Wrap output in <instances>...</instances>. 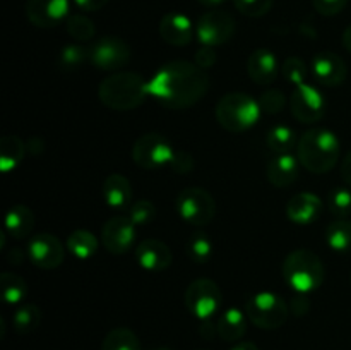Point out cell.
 Here are the masks:
<instances>
[{"label":"cell","mask_w":351,"mask_h":350,"mask_svg":"<svg viewBox=\"0 0 351 350\" xmlns=\"http://www.w3.org/2000/svg\"><path fill=\"white\" fill-rule=\"evenodd\" d=\"M209 78L204 69L189 60H171L161 65L147 81L149 96L167 108H189L204 98Z\"/></svg>","instance_id":"6da1fadb"},{"label":"cell","mask_w":351,"mask_h":350,"mask_svg":"<svg viewBox=\"0 0 351 350\" xmlns=\"http://www.w3.org/2000/svg\"><path fill=\"white\" fill-rule=\"evenodd\" d=\"M297 158L311 174H328L336 167L341 154V143L329 129H311L302 134L297 144Z\"/></svg>","instance_id":"7a4b0ae2"},{"label":"cell","mask_w":351,"mask_h":350,"mask_svg":"<svg viewBox=\"0 0 351 350\" xmlns=\"http://www.w3.org/2000/svg\"><path fill=\"white\" fill-rule=\"evenodd\" d=\"M98 96L106 108L127 112L139 108L149 91L147 81L137 72H115L99 82Z\"/></svg>","instance_id":"3957f363"},{"label":"cell","mask_w":351,"mask_h":350,"mask_svg":"<svg viewBox=\"0 0 351 350\" xmlns=\"http://www.w3.org/2000/svg\"><path fill=\"white\" fill-rule=\"evenodd\" d=\"M283 278L297 294H312L321 288L326 270L321 257L308 249H297L283 261Z\"/></svg>","instance_id":"277c9868"},{"label":"cell","mask_w":351,"mask_h":350,"mask_svg":"<svg viewBox=\"0 0 351 350\" xmlns=\"http://www.w3.org/2000/svg\"><path fill=\"white\" fill-rule=\"evenodd\" d=\"M261 110L259 100L245 93H226L216 105V120L225 130L233 134L245 132L252 129L259 120Z\"/></svg>","instance_id":"5b68a950"},{"label":"cell","mask_w":351,"mask_h":350,"mask_svg":"<svg viewBox=\"0 0 351 350\" xmlns=\"http://www.w3.org/2000/svg\"><path fill=\"white\" fill-rule=\"evenodd\" d=\"M245 314L252 325L263 329H278L287 323L290 307L274 292H256L245 301Z\"/></svg>","instance_id":"8992f818"},{"label":"cell","mask_w":351,"mask_h":350,"mask_svg":"<svg viewBox=\"0 0 351 350\" xmlns=\"http://www.w3.org/2000/svg\"><path fill=\"white\" fill-rule=\"evenodd\" d=\"M177 213L189 225L206 226L216 215L215 198L202 187H187L177 196Z\"/></svg>","instance_id":"52a82bcc"},{"label":"cell","mask_w":351,"mask_h":350,"mask_svg":"<svg viewBox=\"0 0 351 350\" xmlns=\"http://www.w3.org/2000/svg\"><path fill=\"white\" fill-rule=\"evenodd\" d=\"M221 288L211 278H197L185 290V305L194 318L211 319L221 307Z\"/></svg>","instance_id":"ba28073f"},{"label":"cell","mask_w":351,"mask_h":350,"mask_svg":"<svg viewBox=\"0 0 351 350\" xmlns=\"http://www.w3.org/2000/svg\"><path fill=\"white\" fill-rule=\"evenodd\" d=\"M173 153L170 141L158 132L143 134L132 146L134 163L144 170H156L170 165Z\"/></svg>","instance_id":"9c48e42d"},{"label":"cell","mask_w":351,"mask_h":350,"mask_svg":"<svg viewBox=\"0 0 351 350\" xmlns=\"http://www.w3.org/2000/svg\"><path fill=\"white\" fill-rule=\"evenodd\" d=\"M237 30L235 19L226 10L213 9L202 14L195 24V36L204 47H219L228 43Z\"/></svg>","instance_id":"30bf717a"},{"label":"cell","mask_w":351,"mask_h":350,"mask_svg":"<svg viewBox=\"0 0 351 350\" xmlns=\"http://www.w3.org/2000/svg\"><path fill=\"white\" fill-rule=\"evenodd\" d=\"M89 62L99 71H120L130 60V47L119 36H101L89 47Z\"/></svg>","instance_id":"8fae6325"},{"label":"cell","mask_w":351,"mask_h":350,"mask_svg":"<svg viewBox=\"0 0 351 350\" xmlns=\"http://www.w3.org/2000/svg\"><path fill=\"white\" fill-rule=\"evenodd\" d=\"M291 113L302 124H315L324 117L326 98L315 86L304 82L297 86L288 98Z\"/></svg>","instance_id":"7c38bea8"},{"label":"cell","mask_w":351,"mask_h":350,"mask_svg":"<svg viewBox=\"0 0 351 350\" xmlns=\"http://www.w3.org/2000/svg\"><path fill=\"white\" fill-rule=\"evenodd\" d=\"M27 257L31 263L41 270H55L65 259V247L53 233H34L26 247Z\"/></svg>","instance_id":"4fadbf2b"},{"label":"cell","mask_w":351,"mask_h":350,"mask_svg":"<svg viewBox=\"0 0 351 350\" xmlns=\"http://www.w3.org/2000/svg\"><path fill=\"white\" fill-rule=\"evenodd\" d=\"M136 223L130 220L129 215H119L110 218L101 229V244L108 253L120 256L130 250L136 242Z\"/></svg>","instance_id":"5bb4252c"},{"label":"cell","mask_w":351,"mask_h":350,"mask_svg":"<svg viewBox=\"0 0 351 350\" xmlns=\"http://www.w3.org/2000/svg\"><path fill=\"white\" fill-rule=\"evenodd\" d=\"M26 17L36 27H55L71 16V0H27Z\"/></svg>","instance_id":"9a60e30c"},{"label":"cell","mask_w":351,"mask_h":350,"mask_svg":"<svg viewBox=\"0 0 351 350\" xmlns=\"http://www.w3.org/2000/svg\"><path fill=\"white\" fill-rule=\"evenodd\" d=\"M312 74L319 84L335 88V86L345 82L348 69H346L345 60L339 55L332 54V51H319L312 58Z\"/></svg>","instance_id":"2e32d148"},{"label":"cell","mask_w":351,"mask_h":350,"mask_svg":"<svg viewBox=\"0 0 351 350\" xmlns=\"http://www.w3.org/2000/svg\"><path fill=\"white\" fill-rule=\"evenodd\" d=\"M136 261L143 270L160 273L171 266L173 254H171L170 247L161 240L147 239L136 247Z\"/></svg>","instance_id":"e0dca14e"},{"label":"cell","mask_w":351,"mask_h":350,"mask_svg":"<svg viewBox=\"0 0 351 350\" xmlns=\"http://www.w3.org/2000/svg\"><path fill=\"white\" fill-rule=\"evenodd\" d=\"M195 34L192 21L182 12H168L160 21V36L171 47H187Z\"/></svg>","instance_id":"ac0fdd59"},{"label":"cell","mask_w":351,"mask_h":350,"mask_svg":"<svg viewBox=\"0 0 351 350\" xmlns=\"http://www.w3.org/2000/svg\"><path fill=\"white\" fill-rule=\"evenodd\" d=\"M324 202L314 192H298L288 201L287 216L297 225H311L321 218Z\"/></svg>","instance_id":"d6986e66"},{"label":"cell","mask_w":351,"mask_h":350,"mask_svg":"<svg viewBox=\"0 0 351 350\" xmlns=\"http://www.w3.org/2000/svg\"><path fill=\"white\" fill-rule=\"evenodd\" d=\"M247 72L256 84L269 86L276 81L280 72L276 55L267 48H257L247 58Z\"/></svg>","instance_id":"ffe728a7"},{"label":"cell","mask_w":351,"mask_h":350,"mask_svg":"<svg viewBox=\"0 0 351 350\" xmlns=\"http://www.w3.org/2000/svg\"><path fill=\"white\" fill-rule=\"evenodd\" d=\"M300 161L297 156L291 153L278 154L276 158L267 163L266 174L271 184L278 189H285L297 182L298 175H300Z\"/></svg>","instance_id":"44dd1931"},{"label":"cell","mask_w":351,"mask_h":350,"mask_svg":"<svg viewBox=\"0 0 351 350\" xmlns=\"http://www.w3.org/2000/svg\"><path fill=\"white\" fill-rule=\"evenodd\" d=\"M103 198L113 209H125L132 202V185L122 174H110L103 182Z\"/></svg>","instance_id":"7402d4cb"},{"label":"cell","mask_w":351,"mask_h":350,"mask_svg":"<svg viewBox=\"0 0 351 350\" xmlns=\"http://www.w3.org/2000/svg\"><path fill=\"white\" fill-rule=\"evenodd\" d=\"M34 213L26 205H14L5 215V233L17 240L29 237L34 230Z\"/></svg>","instance_id":"603a6c76"},{"label":"cell","mask_w":351,"mask_h":350,"mask_svg":"<svg viewBox=\"0 0 351 350\" xmlns=\"http://www.w3.org/2000/svg\"><path fill=\"white\" fill-rule=\"evenodd\" d=\"M247 314L237 307H230L219 314L216 326H218V336L225 342L237 343L247 331Z\"/></svg>","instance_id":"cb8c5ba5"},{"label":"cell","mask_w":351,"mask_h":350,"mask_svg":"<svg viewBox=\"0 0 351 350\" xmlns=\"http://www.w3.org/2000/svg\"><path fill=\"white\" fill-rule=\"evenodd\" d=\"M27 146L21 141V137L9 134L0 139V170L3 174H9L17 165L23 161L24 154H26Z\"/></svg>","instance_id":"d4e9b609"},{"label":"cell","mask_w":351,"mask_h":350,"mask_svg":"<svg viewBox=\"0 0 351 350\" xmlns=\"http://www.w3.org/2000/svg\"><path fill=\"white\" fill-rule=\"evenodd\" d=\"M98 239L93 232L86 229H77L67 237V246L69 253L77 259H91L96 253H98Z\"/></svg>","instance_id":"484cf974"},{"label":"cell","mask_w":351,"mask_h":350,"mask_svg":"<svg viewBox=\"0 0 351 350\" xmlns=\"http://www.w3.org/2000/svg\"><path fill=\"white\" fill-rule=\"evenodd\" d=\"M326 242L336 253L351 250V222L346 218H336L326 229Z\"/></svg>","instance_id":"4316f807"},{"label":"cell","mask_w":351,"mask_h":350,"mask_svg":"<svg viewBox=\"0 0 351 350\" xmlns=\"http://www.w3.org/2000/svg\"><path fill=\"white\" fill-rule=\"evenodd\" d=\"M0 290H2V297L5 304L10 305L21 304L26 299L27 292H29L24 278H21L16 273H10V271L0 275Z\"/></svg>","instance_id":"83f0119b"},{"label":"cell","mask_w":351,"mask_h":350,"mask_svg":"<svg viewBox=\"0 0 351 350\" xmlns=\"http://www.w3.org/2000/svg\"><path fill=\"white\" fill-rule=\"evenodd\" d=\"M266 143L271 151L276 154H287L290 153L293 148H297V134L291 127L288 126H274L271 127L269 132L266 136Z\"/></svg>","instance_id":"f1b7e54d"},{"label":"cell","mask_w":351,"mask_h":350,"mask_svg":"<svg viewBox=\"0 0 351 350\" xmlns=\"http://www.w3.org/2000/svg\"><path fill=\"white\" fill-rule=\"evenodd\" d=\"M101 350H141V342L132 329L120 326L106 333Z\"/></svg>","instance_id":"f546056e"},{"label":"cell","mask_w":351,"mask_h":350,"mask_svg":"<svg viewBox=\"0 0 351 350\" xmlns=\"http://www.w3.org/2000/svg\"><path fill=\"white\" fill-rule=\"evenodd\" d=\"M89 57H91L89 47H84V45L79 43L65 45L60 50V54H58V67L64 72H74L84 62H89Z\"/></svg>","instance_id":"4dcf8cb0"},{"label":"cell","mask_w":351,"mask_h":350,"mask_svg":"<svg viewBox=\"0 0 351 350\" xmlns=\"http://www.w3.org/2000/svg\"><path fill=\"white\" fill-rule=\"evenodd\" d=\"M41 323V309L34 304H23L12 316V325L17 333L27 335L33 333Z\"/></svg>","instance_id":"1f68e13d"},{"label":"cell","mask_w":351,"mask_h":350,"mask_svg":"<svg viewBox=\"0 0 351 350\" xmlns=\"http://www.w3.org/2000/svg\"><path fill=\"white\" fill-rule=\"evenodd\" d=\"M65 30L75 41H82V43L93 40L96 34L95 23L82 14H71L65 21Z\"/></svg>","instance_id":"d6a6232c"},{"label":"cell","mask_w":351,"mask_h":350,"mask_svg":"<svg viewBox=\"0 0 351 350\" xmlns=\"http://www.w3.org/2000/svg\"><path fill=\"white\" fill-rule=\"evenodd\" d=\"M187 256L191 257L194 263L197 264H204L211 259L213 256V242L206 233H192L187 240Z\"/></svg>","instance_id":"836d02e7"},{"label":"cell","mask_w":351,"mask_h":350,"mask_svg":"<svg viewBox=\"0 0 351 350\" xmlns=\"http://www.w3.org/2000/svg\"><path fill=\"white\" fill-rule=\"evenodd\" d=\"M329 211L336 218H346L351 215V191L348 187H335L328 194Z\"/></svg>","instance_id":"e575fe53"},{"label":"cell","mask_w":351,"mask_h":350,"mask_svg":"<svg viewBox=\"0 0 351 350\" xmlns=\"http://www.w3.org/2000/svg\"><path fill=\"white\" fill-rule=\"evenodd\" d=\"M281 74H283V78L287 79L290 84H293L295 88H297V86L304 84L305 79H307V64L298 57H288L287 60L283 62V65H281Z\"/></svg>","instance_id":"d590c367"},{"label":"cell","mask_w":351,"mask_h":350,"mask_svg":"<svg viewBox=\"0 0 351 350\" xmlns=\"http://www.w3.org/2000/svg\"><path fill=\"white\" fill-rule=\"evenodd\" d=\"M287 95H285L281 89H267L261 95L259 98V106L263 110V113L267 115H274V113L283 112L285 106H287Z\"/></svg>","instance_id":"8d00e7d4"},{"label":"cell","mask_w":351,"mask_h":350,"mask_svg":"<svg viewBox=\"0 0 351 350\" xmlns=\"http://www.w3.org/2000/svg\"><path fill=\"white\" fill-rule=\"evenodd\" d=\"M273 2L274 0H233V5L247 17H263L269 12Z\"/></svg>","instance_id":"74e56055"},{"label":"cell","mask_w":351,"mask_h":350,"mask_svg":"<svg viewBox=\"0 0 351 350\" xmlns=\"http://www.w3.org/2000/svg\"><path fill=\"white\" fill-rule=\"evenodd\" d=\"M129 216L137 226L147 225L156 218V206L147 199H141V201L134 202L129 209Z\"/></svg>","instance_id":"f35d334b"},{"label":"cell","mask_w":351,"mask_h":350,"mask_svg":"<svg viewBox=\"0 0 351 350\" xmlns=\"http://www.w3.org/2000/svg\"><path fill=\"white\" fill-rule=\"evenodd\" d=\"M170 167L171 170L177 172V174H189V172L194 170V156H192L189 151H175L173 156H171Z\"/></svg>","instance_id":"ab89813d"},{"label":"cell","mask_w":351,"mask_h":350,"mask_svg":"<svg viewBox=\"0 0 351 350\" xmlns=\"http://www.w3.org/2000/svg\"><path fill=\"white\" fill-rule=\"evenodd\" d=\"M312 3H314V9L321 16L331 17L339 14L341 10H345L348 0H312Z\"/></svg>","instance_id":"60d3db41"},{"label":"cell","mask_w":351,"mask_h":350,"mask_svg":"<svg viewBox=\"0 0 351 350\" xmlns=\"http://www.w3.org/2000/svg\"><path fill=\"white\" fill-rule=\"evenodd\" d=\"M194 60L199 67L206 71V69H211L213 65L216 64V60H218V54H216L213 47H204V45H202V47L195 51Z\"/></svg>","instance_id":"b9f144b4"},{"label":"cell","mask_w":351,"mask_h":350,"mask_svg":"<svg viewBox=\"0 0 351 350\" xmlns=\"http://www.w3.org/2000/svg\"><path fill=\"white\" fill-rule=\"evenodd\" d=\"M288 307H290V312L293 316H305L308 312V309H311V301H308L307 294H297L295 292Z\"/></svg>","instance_id":"7bdbcfd3"},{"label":"cell","mask_w":351,"mask_h":350,"mask_svg":"<svg viewBox=\"0 0 351 350\" xmlns=\"http://www.w3.org/2000/svg\"><path fill=\"white\" fill-rule=\"evenodd\" d=\"M74 2L79 9L86 10V12H96V10L103 9L108 0H74Z\"/></svg>","instance_id":"ee69618b"},{"label":"cell","mask_w":351,"mask_h":350,"mask_svg":"<svg viewBox=\"0 0 351 350\" xmlns=\"http://www.w3.org/2000/svg\"><path fill=\"white\" fill-rule=\"evenodd\" d=\"M341 175H343V180H345L346 185L351 189V150L346 153V156L343 158Z\"/></svg>","instance_id":"f6af8a7d"},{"label":"cell","mask_w":351,"mask_h":350,"mask_svg":"<svg viewBox=\"0 0 351 350\" xmlns=\"http://www.w3.org/2000/svg\"><path fill=\"white\" fill-rule=\"evenodd\" d=\"M230 350H259V347L252 342H237Z\"/></svg>","instance_id":"bcb514c9"},{"label":"cell","mask_w":351,"mask_h":350,"mask_svg":"<svg viewBox=\"0 0 351 350\" xmlns=\"http://www.w3.org/2000/svg\"><path fill=\"white\" fill-rule=\"evenodd\" d=\"M7 257H9V263H14V264L23 263V254L19 253V249H12Z\"/></svg>","instance_id":"7dc6e473"},{"label":"cell","mask_w":351,"mask_h":350,"mask_svg":"<svg viewBox=\"0 0 351 350\" xmlns=\"http://www.w3.org/2000/svg\"><path fill=\"white\" fill-rule=\"evenodd\" d=\"M197 2L201 3V5L209 7V9H216V7H219L221 3H225L226 0H197Z\"/></svg>","instance_id":"c3c4849f"},{"label":"cell","mask_w":351,"mask_h":350,"mask_svg":"<svg viewBox=\"0 0 351 350\" xmlns=\"http://www.w3.org/2000/svg\"><path fill=\"white\" fill-rule=\"evenodd\" d=\"M343 45H345L346 50L351 54V24L345 30V33H343Z\"/></svg>","instance_id":"681fc988"},{"label":"cell","mask_w":351,"mask_h":350,"mask_svg":"<svg viewBox=\"0 0 351 350\" xmlns=\"http://www.w3.org/2000/svg\"><path fill=\"white\" fill-rule=\"evenodd\" d=\"M151 350H170V349H167V347H154V349Z\"/></svg>","instance_id":"f907efd6"},{"label":"cell","mask_w":351,"mask_h":350,"mask_svg":"<svg viewBox=\"0 0 351 350\" xmlns=\"http://www.w3.org/2000/svg\"><path fill=\"white\" fill-rule=\"evenodd\" d=\"M350 280H351V277H350Z\"/></svg>","instance_id":"816d5d0a"}]
</instances>
